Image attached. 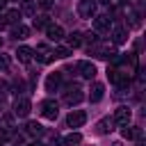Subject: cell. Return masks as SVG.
I'll return each mask as SVG.
<instances>
[{"mask_svg":"<svg viewBox=\"0 0 146 146\" xmlns=\"http://www.w3.org/2000/svg\"><path fill=\"white\" fill-rule=\"evenodd\" d=\"M30 110H32V105H30V100L27 98H16L14 100V105H11V114L14 116H18V119H25L27 114H30Z\"/></svg>","mask_w":146,"mask_h":146,"instance_id":"obj_1","label":"cell"},{"mask_svg":"<svg viewBox=\"0 0 146 146\" xmlns=\"http://www.w3.org/2000/svg\"><path fill=\"white\" fill-rule=\"evenodd\" d=\"M57 114H59V105H57L55 100H43V103H41V116H43V119L55 121Z\"/></svg>","mask_w":146,"mask_h":146,"instance_id":"obj_2","label":"cell"},{"mask_svg":"<svg viewBox=\"0 0 146 146\" xmlns=\"http://www.w3.org/2000/svg\"><path fill=\"white\" fill-rule=\"evenodd\" d=\"M78 14H80L82 18H91V16L96 14V2H94V0H80Z\"/></svg>","mask_w":146,"mask_h":146,"instance_id":"obj_3","label":"cell"},{"mask_svg":"<svg viewBox=\"0 0 146 146\" xmlns=\"http://www.w3.org/2000/svg\"><path fill=\"white\" fill-rule=\"evenodd\" d=\"M75 71H78L82 78L91 80V78L96 75V64H91V62H78V64H75Z\"/></svg>","mask_w":146,"mask_h":146,"instance_id":"obj_4","label":"cell"},{"mask_svg":"<svg viewBox=\"0 0 146 146\" xmlns=\"http://www.w3.org/2000/svg\"><path fill=\"white\" fill-rule=\"evenodd\" d=\"M64 100H66V105H78V103H82V100H84V94H82V89H80V87H71V89L66 91Z\"/></svg>","mask_w":146,"mask_h":146,"instance_id":"obj_5","label":"cell"},{"mask_svg":"<svg viewBox=\"0 0 146 146\" xmlns=\"http://www.w3.org/2000/svg\"><path fill=\"white\" fill-rule=\"evenodd\" d=\"M130 116H132V112H130L128 107H119V110L114 112V119H112V121H114L116 125H121V128H125V125L130 123Z\"/></svg>","mask_w":146,"mask_h":146,"instance_id":"obj_6","label":"cell"},{"mask_svg":"<svg viewBox=\"0 0 146 146\" xmlns=\"http://www.w3.org/2000/svg\"><path fill=\"white\" fill-rule=\"evenodd\" d=\"M84 121H87V114H84L82 110H75V112H71V114L66 116V123H68V128H80Z\"/></svg>","mask_w":146,"mask_h":146,"instance_id":"obj_7","label":"cell"},{"mask_svg":"<svg viewBox=\"0 0 146 146\" xmlns=\"http://www.w3.org/2000/svg\"><path fill=\"white\" fill-rule=\"evenodd\" d=\"M110 27H112V18L110 16H96L94 18V30L96 32H110Z\"/></svg>","mask_w":146,"mask_h":146,"instance_id":"obj_8","label":"cell"},{"mask_svg":"<svg viewBox=\"0 0 146 146\" xmlns=\"http://www.w3.org/2000/svg\"><path fill=\"white\" fill-rule=\"evenodd\" d=\"M59 84H62V73L59 71H55V73H50L48 78H46V91H57L59 89Z\"/></svg>","mask_w":146,"mask_h":146,"instance_id":"obj_9","label":"cell"},{"mask_svg":"<svg viewBox=\"0 0 146 146\" xmlns=\"http://www.w3.org/2000/svg\"><path fill=\"white\" fill-rule=\"evenodd\" d=\"M46 36H48L50 41H62V39H64V30H62L59 25L48 23V25H46Z\"/></svg>","mask_w":146,"mask_h":146,"instance_id":"obj_10","label":"cell"},{"mask_svg":"<svg viewBox=\"0 0 146 146\" xmlns=\"http://www.w3.org/2000/svg\"><path fill=\"white\" fill-rule=\"evenodd\" d=\"M103 96H105V87H103L100 82H94V84H91L89 100H91V103H100V100H103Z\"/></svg>","mask_w":146,"mask_h":146,"instance_id":"obj_11","label":"cell"},{"mask_svg":"<svg viewBox=\"0 0 146 146\" xmlns=\"http://www.w3.org/2000/svg\"><path fill=\"white\" fill-rule=\"evenodd\" d=\"M21 16H23V11H18V9H9V11L2 16V21H5V25H18V23H21Z\"/></svg>","mask_w":146,"mask_h":146,"instance_id":"obj_12","label":"cell"},{"mask_svg":"<svg viewBox=\"0 0 146 146\" xmlns=\"http://www.w3.org/2000/svg\"><path fill=\"white\" fill-rule=\"evenodd\" d=\"M32 55H34V50H32L30 46H18V48H16V57H18V62H23V64H27V62L32 59Z\"/></svg>","mask_w":146,"mask_h":146,"instance_id":"obj_13","label":"cell"},{"mask_svg":"<svg viewBox=\"0 0 146 146\" xmlns=\"http://www.w3.org/2000/svg\"><path fill=\"white\" fill-rule=\"evenodd\" d=\"M34 52H36V59H39V62H43V64H48V62H52V59H55V57H52V50H48L46 46H39Z\"/></svg>","mask_w":146,"mask_h":146,"instance_id":"obj_14","label":"cell"},{"mask_svg":"<svg viewBox=\"0 0 146 146\" xmlns=\"http://www.w3.org/2000/svg\"><path fill=\"white\" fill-rule=\"evenodd\" d=\"M112 125H114L112 119H100V121L96 123V132H98V135H107V132H112Z\"/></svg>","mask_w":146,"mask_h":146,"instance_id":"obj_15","label":"cell"},{"mask_svg":"<svg viewBox=\"0 0 146 146\" xmlns=\"http://www.w3.org/2000/svg\"><path fill=\"white\" fill-rule=\"evenodd\" d=\"M27 34H30V30H27L23 23L11 25V36H14V39H27Z\"/></svg>","mask_w":146,"mask_h":146,"instance_id":"obj_16","label":"cell"},{"mask_svg":"<svg viewBox=\"0 0 146 146\" xmlns=\"http://www.w3.org/2000/svg\"><path fill=\"white\" fill-rule=\"evenodd\" d=\"M62 144H64V146H80V144H82V135H80V132H71V135H66V137L62 139Z\"/></svg>","mask_w":146,"mask_h":146,"instance_id":"obj_17","label":"cell"},{"mask_svg":"<svg viewBox=\"0 0 146 146\" xmlns=\"http://www.w3.org/2000/svg\"><path fill=\"white\" fill-rule=\"evenodd\" d=\"M25 132L32 135V137H39V135H43V125L36 123V121H30V123L25 125Z\"/></svg>","mask_w":146,"mask_h":146,"instance_id":"obj_18","label":"cell"},{"mask_svg":"<svg viewBox=\"0 0 146 146\" xmlns=\"http://www.w3.org/2000/svg\"><path fill=\"white\" fill-rule=\"evenodd\" d=\"M123 137H125V139H141V137H144V130H141V128H128V125H125V128H123Z\"/></svg>","mask_w":146,"mask_h":146,"instance_id":"obj_19","label":"cell"},{"mask_svg":"<svg viewBox=\"0 0 146 146\" xmlns=\"http://www.w3.org/2000/svg\"><path fill=\"white\" fill-rule=\"evenodd\" d=\"M68 55H71L68 46H55V50H52V57H57V59H66Z\"/></svg>","mask_w":146,"mask_h":146,"instance_id":"obj_20","label":"cell"},{"mask_svg":"<svg viewBox=\"0 0 146 146\" xmlns=\"http://www.w3.org/2000/svg\"><path fill=\"white\" fill-rule=\"evenodd\" d=\"M82 43V34L80 32H71L68 34V48H78Z\"/></svg>","mask_w":146,"mask_h":146,"instance_id":"obj_21","label":"cell"},{"mask_svg":"<svg viewBox=\"0 0 146 146\" xmlns=\"http://www.w3.org/2000/svg\"><path fill=\"white\" fill-rule=\"evenodd\" d=\"M125 39H128V36H125V30H121V27H116V30L112 32V41H114V43H123Z\"/></svg>","mask_w":146,"mask_h":146,"instance_id":"obj_22","label":"cell"},{"mask_svg":"<svg viewBox=\"0 0 146 146\" xmlns=\"http://www.w3.org/2000/svg\"><path fill=\"white\" fill-rule=\"evenodd\" d=\"M48 25V16H36L34 18V27L39 30V27H46Z\"/></svg>","mask_w":146,"mask_h":146,"instance_id":"obj_23","label":"cell"},{"mask_svg":"<svg viewBox=\"0 0 146 146\" xmlns=\"http://www.w3.org/2000/svg\"><path fill=\"white\" fill-rule=\"evenodd\" d=\"M23 11L25 14H34V2L32 0H23Z\"/></svg>","mask_w":146,"mask_h":146,"instance_id":"obj_24","label":"cell"},{"mask_svg":"<svg viewBox=\"0 0 146 146\" xmlns=\"http://www.w3.org/2000/svg\"><path fill=\"white\" fill-rule=\"evenodd\" d=\"M7 68H9V57L0 52V71H7Z\"/></svg>","mask_w":146,"mask_h":146,"instance_id":"obj_25","label":"cell"},{"mask_svg":"<svg viewBox=\"0 0 146 146\" xmlns=\"http://www.w3.org/2000/svg\"><path fill=\"white\" fill-rule=\"evenodd\" d=\"M39 5H41L43 9H50V7H52V0H39Z\"/></svg>","mask_w":146,"mask_h":146,"instance_id":"obj_26","label":"cell"},{"mask_svg":"<svg viewBox=\"0 0 146 146\" xmlns=\"http://www.w3.org/2000/svg\"><path fill=\"white\" fill-rule=\"evenodd\" d=\"M52 146H62V139L59 137H52Z\"/></svg>","mask_w":146,"mask_h":146,"instance_id":"obj_27","label":"cell"},{"mask_svg":"<svg viewBox=\"0 0 146 146\" xmlns=\"http://www.w3.org/2000/svg\"><path fill=\"white\" fill-rule=\"evenodd\" d=\"M7 7V0H0V9H5Z\"/></svg>","mask_w":146,"mask_h":146,"instance_id":"obj_28","label":"cell"},{"mask_svg":"<svg viewBox=\"0 0 146 146\" xmlns=\"http://www.w3.org/2000/svg\"><path fill=\"white\" fill-rule=\"evenodd\" d=\"M27 146H43L41 141H34V144H27Z\"/></svg>","mask_w":146,"mask_h":146,"instance_id":"obj_29","label":"cell"},{"mask_svg":"<svg viewBox=\"0 0 146 146\" xmlns=\"http://www.w3.org/2000/svg\"><path fill=\"white\" fill-rule=\"evenodd\" d=\"M112 146H121V144H119V141H114V144H112Z\"/></svg>","mask_w":146,"mask_h":146,"instance_id":"obj_30","label":"cell"},{"mask_svg":"<svg viewBox=\"0 0 146 146\" xmlns=\"http://www.w3.org/2000/svg\"><path fill=\"white\" fill-rule=\"evenodd\" d=\"M135 146H141V141H137V144H135Z\"/></svg>","mask_w":146,"mask_h":146,"instance_id":"obj_31","label":"cell"},{"mask_svg":"<svg viewBox=\"0 0 146 146\" xmlns=\"http://www.w3.org/2000/svg\"><path fill=\"white\" fill-rule=\"evenodd\" d=\"M0 48H2V36H0Z\"/></svg>","mask_w":146,"mask_h":146,"instance_id":"obj_32","label":"cell"},{"mask_svg":"<svg viewBox=\"0 0 146 146\" xmlns=\"http://www.w3.org/2000/svg\"><path fill=\"white\" fill-rule=\"evenodd\" d=\"M100 2H110V0H100Z\"/></svg>","mask_w":146,"mask_h":146,"instance_id":"obj_33","label":"cell"}]
</instances>
